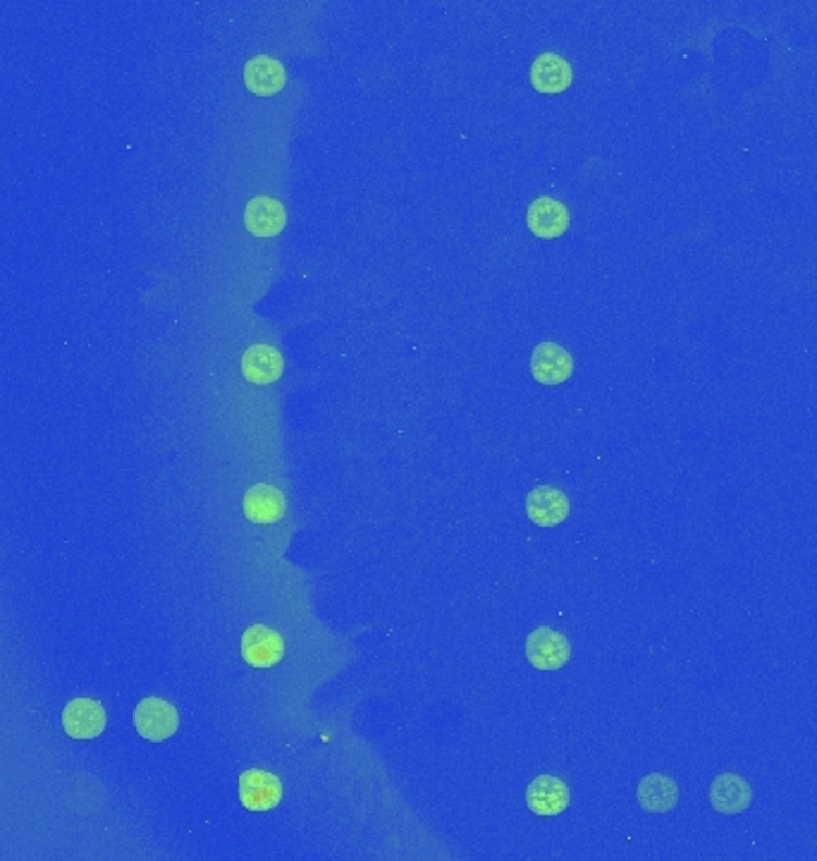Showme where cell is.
<instances>
[{
	"label": "cell",
	"instance_id": "2e32d148",
	"mask_svg": "<svg viewBox=\"0 0 817 861\" xmlns=\"http://www.w3.org/2000/svg\"><path fill=\"white\" fill-rule=\"evenodd\" d=\"M638 805L648 813H667L679 801V787L669 775L650 773L636 787Z\"/></svg>",
	"mask_w": 817,
	"mask_h": 861
},
{
	"label": "cell",
	"instance_id": "52a82bcc",
	"mask_svg": "<svg viewBox=\"0 0 817 861\" xmlns=\"http://www.w3.org/2000/svg\"><path fill=\"white\" fill-rule=\"evenodd\" d=\"M574 371L572 355L558 342H540L531 355V373L542 385H560Z\"/></svg>",
	"mask_w": 817,
	"mask_h": 861
},
{
	"label": "cell",
	"instance_id": "6da1fadb",
	"mask_svg": "<svg viewBox=\"0 0 817 861\" xmlns=\"http://www.w3.org/2000/svg\"><path fill=\"white\" fill-rule=\"evenodd\" d=\"M135 727L144 739L163 742L177 733V727H180V713L165 699H141L135 709Z\"/></svg>",
	"mask_w": 817,
	"mask_h": 861
},
{
	"label": "cell",
	"instance_id": "7a4b0ae2",
	"mask_svg": "<svg viewBox=\"0 0 817 861\" xmlns=\"http://www.w3.org/2000/svg\"><path fill=\"white\" fill-rule=\"evenodd\" d=\"M526 658L538 670H560L570 663L572 644L558 630L538 628L526 640Z\"/></svg>",
	"mask_w": 817,
	"mask_h": 861
},
{
	"label": "cell",
	"instance_id": "8992f818",
	"mask_svg": "<svg viewBox=\"0 0 817 861\" xmlns=\"http://www.w3.org/2000/svg\"><path fill=\"white\" fill-rule=\"evenodd\" d=\"M105 725H108V713L103 704L93 699H73L63 709V727L73 739H97Z\"/></svg>",
	"mask_w": 817,
	"mask_h": 861
},
{
	"label": "cell",
	"instance_id": "5bb4252c",
	"mask_svg": "<svg viewBox=\"0 0 817 861\" xmlns=\"http://www.w3.org/2000/svg\"><path fill=\"white\" fill-rule=\"evenodd\" d=\"M285 81V67L272 55H256L244 65V85L256 97H272V93L282 91Z\"/></svg>",
	"mask_w": 817,
	"mask_h": 861
},
{
	"label": "cell",
	"instance_id": "7c38bea8",
	"mask_svg": "<svg viewBox=\"0 0 817 861\" xmlns=\"http://www.w3.org/2000/svg\"><path fill=\"white\" fill-rule=\"evenodd\" d=\"M288 223V211L276 197H254L244 208V226L256 238H276Z\"/></svg>",
	"mask_w": 817,
	"mask_h": 861
},
{
	"label": "cell",
	"instance_id": "9c48e42d",
	"mask_svg": "<svg viewBox=\"0 0 817 861\" xmlns=\"http://www.w3.org/2000/svg\"><path fill=\"white\" fill-rule=\"evenodd\" d=\"M526 515L538 527H558L570 517V498L562 489L536 486L526 495Z\"/></svg>",
	"mask_w": 817,
	"mask_h": 861
},
{
	"label": "cell",
	"instance_id": "30bf717a",
	"mask_svg": "<svg viewBox=\"0 0 817 861\" xmlns=\"http://www.w3.org/2000/svg\"><path fill=\"white\" fill-rule=\"evenodd\" d=\"M528 230L542 240L562 238L570 228V208L552 197H538L536 202L528 206L526 214Z\"/></svg>",
	"mask_w": 817,
	"mask_h": 861
},
{
	"label": "cell",
	"instance_id": "3957f363",
	"mask_svg": "<svg viewBox=\"0 0 817 861\" xmlns=\"http://www.w3.org/2000/svg\"><path fill=\"white\" fill-rule=\"evenodd\" d=\"M237 795H240L242 807L248 811H270L282 801V783L278 775L268 771L252 769L240 775V785H237Z\"/></svg>",
	"mask_w": 817,
	"mask_h": 861
},
{
	"label": "cell",
	"instance_id": "ba28073f",
	"mask_svg": "<svg viewBox=\"0 0 817 861\" xmlns=\"http://www.w3.org/2000/svg\"><path fill=\"white\" fill-rule=\"evenodd\" d=\"M242 507L248 522L276 524L285 517L288 501L285 493L276 486H270V483H254V486L244 493Z\"/></svg>",
	"mask_w": 817,
	"mask_h": 861
},
{
	"label": "cell",
	"instance_id": "4fadbf2b",
	"mask_svg": "<svg viewBox=\"0 0 817 861\" xmlns=\"http://www.w3.org/2000/svg\"><path fill=\"white\" fill-rule=\"evenodd\" d=\"M282 371H285V359H282L280 350L258 342L244 352L242 373L248 383L270 385L280 379Z\"/></svg>",
	"mask_w": 817,
	"mask_h": 861
},
{
	"label": "cell",
	"instance_id": "5b68a950",
	"mask_svg": "<svg viewBox=\"0 0 817 861\" xmlns=\"http://www.w3.org/2000/svg\"><path fill=\"white\" fill-rule=\"evenodd\" d=\"M572 793L558 775H538L526 789V805L536 816H560L570 809Z\"/></svg>",
	"mask_w": 817,
	"mask_h": 861
},
{
	"label": "cell",
	"instance_id": "8fae6325",
	"mask_svg": "<svg viewBox=\"0 0 817 861\" xmlns=\"http://www.w3.org/2000/svg\"><path fill=\"white\" fill-rule=\"evenodd\" d=\"M753 789L737 773H722L710 785V805L717 813L725 816H737L751 807Z\"/></svg>",
	"mask_w": 817,
	"mask_h": 861
},
{
	"label": "cell",
	"instance_id": "9a60e30c",
	"mask_svg": "<svg viewBox=\"0 0 817 861\" xmlns=\"http://www.w3.org/2000/svg\"><path fill=\"white\" fill-rule=\"evenodd\" d=\"M531 85L540 93H562L572 85V65L558 53H542L531 65Z\"/></svg>",
	"mask_w": 817,
	"mask_h": 861
},
{
	"label": "cell",
	"instance_id": "277c9868",
	"mask_svg": "<svg viewBox=\"0 0 817 861\" xmlns=\"http://www.w3.org/2000/svg\"><path fill=\"white\" fill-rule=\"evenodd\" d=\"M242 656L254 668H272L285 656V640L266 624H252L242 634Z\"/></svg>",
	"mask_w": 817,
	"mask_h": 861
}]
</instances>
